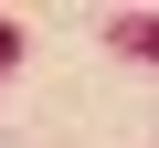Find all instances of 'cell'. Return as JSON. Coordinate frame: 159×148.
Masks as SVG:
<instances>
[{"label": "cell", "instance_id": "1", "mask_svg": "<svg viewBox=\"0 0 159 148\" xmlns=\"http://www.w3.org/2000/svg\"><path fill=\"white\" fill-rule=\"evenodd\" d=\"M0 63H11V21H0Z\"/></svg>", "mask_w": 159, "mask_h": 148}]
</instances>
